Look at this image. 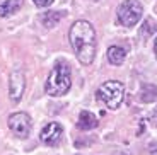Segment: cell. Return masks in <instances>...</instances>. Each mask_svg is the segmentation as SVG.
Listing matches in <instances>:
<instances>
[{
	"mask_svg": "<svg viewBox=\"0 0 157 155\" xmlns=\"http://www.w3.org/2000/svg\"><path fill=\"white\" fill-rule=\"evenodd\" d=\"M70 43L82 65H90L96 58V31L87 21H77L70 27Z\"/></svg>",
	"mask_w": 157,
	"mask_h": 155,
	"instance_id": "cell-1",
	"label": "cell"
},
{
	"mask_svg": "<svg viewBox=\"0 0 157 155\" xmlns=\"http://www.w3.org/2000/svg\"><path fill=\"white\" fill-rule=\"evenodd\" d=\"M70 68L65 62H58L55 65V68L51 70L50 77L46 80V94L56 97L63 96L70 90Z\"/></svg>",
	"mask_w": 157,
	"mask_h": 155,
	"instance_id": "cell-2",
	"label": "cell"
},
{
	"mask_svg": "<svg viewBox=\"0 0 157 155\" xmlns=\"http://www.w3.org/2000/svg\"><path fill=\"white\" fill-rule=\"evenodd\" d=\"M98 97L109 109H118L123 102V97H125V85L118 80L104 82L98 90Z\"/></svg>",
	"mask_w": 157,
	"mask_h": 155,
	"instance_id": "cell-3",
	"label": "cell"
},
{
	"mask_svg": "<svg viewBox=\"0 0 157 155\" xmlns=\"http://www.w3.org/2000/svg\"><path fill=\"white\" fill-rule=\"evenodd\" d=\"M142 14H144V9L137 0H125L118 7V21L125 27H133L140 21Z\"/></svg>",
	"mask_w": 157,
	"mask_h": 155,
	"instance_id": "cell-4",
	"label": "cell"
},
{
	"mask_svg": "<svg viewBox=\"0 0 157 155\" xmlns=\"http://www.w3.org/2000/svg\"><path fill=\"white\" fill-rule=\"evenodd\" d=\"M9 128L19 138H26L31 131V118L26 112H16L9 118Z\"/></svg>",
	"mask_w": 157,
	"mask_h": 155,
	"instance_id": "cell-5",
	"label": "cell"
},
{
	"mask_svg": "<svg viewBox=\"0 0 157 155\" xmlns=\"http://www.w3.org/2000/svg\"><path fill=\"white\" fill-rule=\"evenodd\" d=\"M62 135H63L62 124L60 123H48L46 126L41 130L39 138H41V142L46 143V145H56L60 142V138H62Z\"/></svg>",
	"mask_w": 157,
	"mask_h": 155,
	"instance_id": "cell-6",
	"label": "cell"
},
{
	"mask_svg": "<svg viewBox=\"0 0 157 155\" xmlns=\"http://www.w3.org/2000/svg\"><path fill=\"white\" fill-rule=\"evenodd\" d=\"M24 87H26V80H24V74L21 70L17 72H12L10 74V82H9V89H10V99L12 101H21L24 92Z\"/></svg>",
	"mask_w": 157,
	"mask_h": 155,
	"instance_id": "cell-7",
	"label": "cell"
},
{
	"mask_svg": "<svg viewBox=\"0 0 157 155\" xmlns=\"http://www.w3.org/2000/svg\"><path fill=\"white\" fill-rule=\"evenodd\" d=\"M98 126V118L92 114V112L89 111H82L80 114H78V121H77V128L78 130H84V131H87V130H92Z\"/></svg>",
	"mask_w": 157,
	"mask_h": 155,
	"instance_id": "cell-8",
	"label": "cell"
},
{
	"mask_svg": "<svg viewBox=\"0 0 157 155\" xmlns=\"http://www.w3.org/2000/svg\"><path fill=\"white\" fill-rule=\"evenodd\" d=\"M126 58V51L120 46H111L108 50V60L111 65H121Z\"/></svg>",
	"mask_w": 157,
	"mask_h": 155,
	"instance_id": "cell-9",
	"label": "cell"
},
{
	"mask_svg": "<svg viewBox=\"0 0 157 155\" xmlns=\"http://www.w3.org/2000/svg\"><path fill=\"white\" fill-rule=\"evenodd\" d=\"M22 7V0H5L0 5V17H7Z\"/></svg>",
	"mask_w": 157,
	"mask_h": 155,
	"instance_id": "cell-10",
	"label": "cell"
},
{
	"mask_svg": "<svg viewBox=\"0 0 157 155\" xmlns=\"http://www.w3.org/2000/svg\"><path fill=\"white\" fill-rule=\"evenodd\" d=\"M140 101L142 102H154L157 101V87L152 84H145L140 90Z\"/></svg>",
	"mask_w": 157,
	"mask_h": 155,
	"instance_id": "cell-11",
	"label": "cell"
},
{
	"mask_svg": "<svg viewBox=\"0 0 157 155\" xmlns=\"http://www.w3.org/2000/svg\"><path fill=\"white\" fill-rule=\"evenodd\" d=\"M63 17V12H46L43 16V24L46 27H53Z\"/></svg>",
	"mask_w": 157,
	"mask_h": 155,
	"instance_id": "cell-12",
	"label": "cell"
},
{
	"mask_svg": "<svg viewBox=\"0 0 157 155\" xmlns=\"http://www.w3.org/2000/svg\"><path fill=\"white\" fill-rule=\"evenodd\" d=\"M155 31H157L155 22H154L152 19H147L145 22H144V26H142V29H140V34H142V38H144V39H149Z\"/></svg>",
	"mask_w": 157,
	"mask_h": 155,
	"instance_id": "cell-13",
	"label": "cell"
},
{
	"mask_svg": "<svg viewBox=\"0 0 157 155\" xmlns=\"http://www.w3.org/2000/svg\"><path fill=\"white\" fill-rule=\"evenodd\" d=\"M34 4L38 5V7L44 9V7H50V5L53 4V0H34Z\"/></svg>",
	"mask_w": 157,
	"mask_h": 155,
	"instance_id": "cell-14",
	"label": "cell"
},
{
	"mask_svg": "<svg viewBox=\"0 0 157 155\" xmlns=\"http://www.w3.org/2000/svg\"><path fill=\"white\" fill-rule=\"evenodd\" d=\"M154 51H155V56H157V39H155V44H154Z\"/></svg>",
	"mask_w": 157,
	"mask_h": 155,
	"instance_id": "cell-15",
	"label": "cell"
}]
</instances>
